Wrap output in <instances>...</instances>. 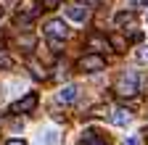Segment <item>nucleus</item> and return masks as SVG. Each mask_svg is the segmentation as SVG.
Listing matches in <instances>:
<instances>
[{"mask_svg": "<svg viewBox=\"0 0 148 145\" xmlns=\"http://www.w3.org/2000/svg\"><path fill=\"white\" fill-rule=\"evenodd\" d=\"M29 71H32V77H34V79H48L45 66H40L37 61H29Z\"/></svg>", "mask_w": 148, "mask_h": 145, "instance_id": "ddd939ff", "label": "nucleus"}, {"mask_svg": "<svg viewBox=\"0 0 148 145\" xmlns=\"http://www.w3.org/2000/svg\"><path fill=\"white\" fill-rule=\"evenodd\" d=\"M108 114V106H92L90 108V116H106Z\"/></svg>", "mask_w": 148, "mask_h": 145, "instance_id": "f3484780", "label": "nucleus"}, {"mask_svg": "<svg viewBox=\"0 0 148 145\" xmlns=\"http://www.w3.org/2000/svg\"><path fill=\"white\" fill-rule=\"evenodd\" d=\"M135 56H138V63H148V45H140Z\"/></svg>", "mask_w": 148, "mask_h": 145, "instance_id": "2eb2a0df", "label": "nucleus"}, {"mask_svg": "<svg viewBox=\"0 0 148 145\" xmlns=\"http://www.w3.org/2000/svg\"><path fill=\"white\" fill-rule=\"evenodd\" d=\"M37 100H40V98H37V93H27L21 100H16L8 111H11V114H29V111H34V108H37Z\"/></svg>", "mask_w": 148, "mask_h": 145, "instance_id": "20e7f679", "label": "nucleus"}, {"mask_svg": "<svg viewBox=\"0 0 148 145\" xmlns=\"http://www.w3.org/2000/svg\"><path fill=\"white\" fill-rule=\"evenodd\" d=\"M98 0H79V5H85V8H90V5H95Z\"/></svg>", "mask_w": 148, "mask_h": 145, "instance_id": "412c9836", "label": "nucleus"}, {"mask_svg": "<svg viewBox=\"0 0 148 145\" xmlns=\"http://www.w3.org/2000/svg\"><path fill=\"white\" fill-rule=\"evenodd\" d=\"M135 8H148V0H135Z\"/></svg>", "mask_w": 148, "mask_h": 145, "instance_id": "4be33fe9", "label": "nucleus"}, {"mask_svg": "<svg viewBox=\"0 0 148 145\" xmlns=\"http://www.w3.org/2000/svg\"><path fill=\"white\" fill-rule=\"evenodd\" d=\"M66 16H69V19L71 21H87V16H90V11L85 8V5H71V8H66Z\"/></svg>", "mask_w": 148, "mask_h": 145, "instance_id": "1a4fd4ad", "label": "nucleus"}, {"mask_svg": "<svg viewBox=\"0 0 148 145\" xmlns=\"http://www.w3.org/2000/svg\"><path fill=\"white\" fill-rule=\"evenodd\" d=\"M130 121H132V111H130V108H114V111H111V124L127 127Z\"/></svg>", "mask_w": 148, "mask_h": 145, "instance_id": "0eeeda50", "label": "nucleus"}, {"mask_svg": "<svg viewBox=\"0 0 148 145\" xmlns=\"http://www.w3.org/2000/svg\"><path fill=\"white\" fill-rule=\"evenodd\" d=\"M85 48L90 50V53H101L103 50H111V45H108V37L106 34H98V32H92V34H87V40H85Z\"/></svg>", "mask_w": 148, "mask_h": 145, "instance_id": "7ed1b4c3", "label": "nucleus"}, {"mask_svg": "<svg viewBox=\"0 0 148 145\" xmlns=\"http://www.w3.org/2000/svg\"><path fill=\"white\" fill-rule=\"evenodd\" d=\"M16 45L21 48L24 53H32V50H34V45H37V37L27 32V34H21V37H16Z\"/></svg>", "mask_w": 148, "mask_h": 145, "instance_id": "9b49d317", "label": "nucleus"}, {"mask_svg": "<svg viewBox=\"0 0 148 145\" xmlns=\"http://www.w3.org/2000/svg\"><path fill=\"white\" fill-rule=\"evenodd\" d=\"M106 69V58L98 56V53H85V56L77 61V71H85V74H95V71Z\"/></svg>", "mask_w": 148, "mask_h": 145, "instance_id": "f03ea898", "label": "nucleus"}, {"mask_svg": "<svg viewBox=\"0 0 148 145\" xmlns=\"http://www.w3.org/2000/svg\"><path fill=\"white\" fill-rule=\"evenodd\" d=\"M45 34H48V40H66L69 27L64 24V19H50L45 24Z\"/></svg>", "mask_w": 148, "mask_h": 145, "instance_id": "39448f33", "label": "nucleus"}, {"mask_svg": "<svg viewBox=\"0 0 148 145\" xmlns=\"http://www.w3.org/2000/svg\"><path fill=\"white\" fill-rule=\"evenodd\" d=\"M0 19H3V8H0Z\"/></svg>", "mask_w": 148, "mask_h": 145, "instance_id": "5701e85b", "label": "nucleus"}, {"mask_svg": "<svg viewBox=\"0 0 148 145\" xmlns=\"http://www.w3.org/2000/svg\"><path fill=\"white\" fill-rule=\"evenodd\" d=\"M108 45H111V50L124 53V48H127V40L122 37V34H108Z\"/></svg>", "mask_w": 148, "mask_h": 145, "instance_id": "f8f14e48", "label": "nucleus"}, {"mask_svg": "<svg viewBox=\"0 0 148 145\" xmlns=\"http://www.w3.org/2000/svg\"><path fill=\"white\" fill-rule=\"evenodd\" d=\"M11 66H13V58L8 56L3 48H0V69H11Z\"/></svg>", "mask_w": 148, "mask_h": 145, "instance_id": "4468645a", "label": "nucleus"}, {"mask_svg": "<svg viewBox=\"0 0 148 145\" xmlns=\"http://www.w3.org/2000/svg\"><path fill=\"white\" fill-rule=\"evenodd\" d=\"M77 95H79L77 84H66L61 93H58V103H74V100H77Z\"/></svg>", "mask_w": 148, "mask_h": 145, "instance_id": "9d476101", "label": "nucleus"}, {"mask_svg": "<svg viewBox=\"0 0 148 145\" xmlns=\"http://www.w3.org/2000/svg\"><path fill=\"white\" fill-rule=\"evenodd\" d=\"M124 145H140V140H138V137H127Z\"/></svg>", "mask_w": 148, "mask_h": 145, "instance_id": "6ab92c4d", "label": "nucleus"}, {"mask_svg": "<svg viewBox=\"0 0 148 145\" xmlns=\"http://www.w3.org/2000/svg\"><path fill=\"white\" fill-rule=\"evenodd\" d=\"M114 93L119 98H135L140 93V74L138 71H124L116 82V87H114Z\"/></svg>", "mask_w": 148, "mask_h": 145, "instance_id": "f257e3e1", "label": "nucleus"}, {"mask_svg": "<svg viewBox=\"0 0 148 145\" xmlns=\"http://www.w3.org/2000/svg\"><path fill=\"white\" fill-rule=\"evenodd\" d=\"M64 3V0H40V5H42V11H53V8H58Z\"/></svg>", "mask_w": 148, "mask_h": 145, "instance_id": "dca6fc26", "label": "nucleus"}, {"mask_svg": "<svg viewBox=\"0 0 148 145\" xmlns=\"http://www.w3.org/2000/svg\"><path fill=\"white\" fill-rule=\"evenodd\" d=\"M79 145H108V142L101 137L98 129H85L82 137H79Z\"/></svg>", "mask_w": 148, "mask_h": 145, "instance_id": "6e6552de", "label": "nucleus"}, {"mask_svg": "<svg viewBox=\"0 0 148 145\" xmlns=\"http://www.w3.org/2000/svg\"><path fill=\"white\" fill-rule=\"evenodd\" d=\"M114 21H116V27H119V29H124V27L135 29V24H138V16H135V11H119Z\"/></svg>", "mask_w": 148, "mask_h": 145, "instance_id": "423d86ee", "label": "nucleus"}, {"mask_svg": "<svg viewBox=\"0 0 148 145\" xmlns=\"http://www.w3.org/2000/svg\"><path fill=\"white\" fill-rule=\"evenodd\" d=\"M5 145H27V142H24V140H18V137H13V140H8Z\"/></svg>", "mask_w": 148, "mask_h": 145, "instance_id": "aec40b11", "label": "nucleus"}, {"mask_svg": "<svg viewBox=\"0 0 148 145\" xmlns=\"http://www.w3.org/2000/svg\"><path fill=\"white\" fill-rule=\"evenodd\" d=\"M48 45H50V50H53V53H61V48H64V40H48Z\"/></svg>", "mask_w": 148, "mask_h": 145, "instance_id": "a211bd4d", "label": "nucleus"}]
</instances>
